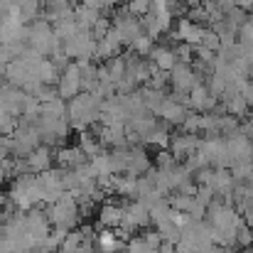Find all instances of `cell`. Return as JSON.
<instances>
[{
  "mask_svg": "<svg viewBox=\"0 0 253 253\" xmlns=\"http://www.w3.org/2000/svg\"><path fill=\"white\" fill-rule=\"evenodd\" d=\"M98 246H101V251L103 253H113L121 249V244H118V236L113 234V231H103L101 236H98Z\"/></svg>",
  "mask_w": 253,
  "mask_h": 253,
  "instance_id": "obj_1",
  "label": "cell"
}]
</instances>
